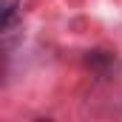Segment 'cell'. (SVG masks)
<instances>
[{
    "label": "cell",
    "instance_id": "obj_1",
    "mask_svg": "<svg viewBox=\"0 0 122 122\" xmlns=\"http://www.w3.org/2000/svg\"><path fill=\"white\" fill-rule=\"evenodd\" d=\"M20 9V0H0V29H6Z\"/></svg>",
    "mask_w": 122,
    "mask_h": 122
}]
</instances>
